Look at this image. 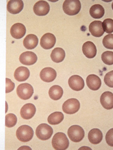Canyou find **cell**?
Returning a JSON list of instances; mask_svg holds the SVG:
<instances>
[{
    "label": "cell",
    "instance_id": "obj_3",
    "mask_svg": "<svg viewBox=\"0 0 113 150\" xmlns=\"http://www.w3.org/2000/svg\"><path fill=\"white\" fill-rule=\"evenodd\" d=\"M16 137L21 142H28L32 139L34 131L29 126L24 125L18 128L16 132Z\"/></svg>",
    "mask_w": 113,
    "mask_h": 150
},
{
    "label": "cell",
    "instance_id": "obj_1",
    "mask_svg": "<svg viewBox=\"0 0 113 150\" xmlns=\"http://www.w3.org/2000/svg\"><path fill=\"white\" fill-rule=\"evenodd\" d=\"M52 144L55 150H64L68 148L69 142L66 135L63 132H59L54 135Z\"/></svg>",
    "mask_w": 113,
    "mask_h": 150
},
{
    "label": "cell",
    "instance_id": "obj_17",
    "mask_svg": "<svg viewBox=\"0 0 113 150\" xmlns=\"http://www.w3.org/2000/svg\"><path fill=\"white\" fill-rule=\"evenodd\" d=\"M100 103L104 109L110 110L113 108V94L111 92L103 93L100 98Z\"/></svg>",
    "mask_w": 113,
    "mask_h": 150
},
{
    "label": "cell",
    "instance_id": "obj_29",
    "mask_svg": "<svg viewBox=\"0 0 113 150\" xmlns=\"http://www.w3.org/2000/svg\"><path fill=\"white\" fill-rule=\"evenodd\" d=\"M103 30L107 33H111L113 32V20L112 19H105L102 23Z\"/></svg>",
    "mask_w": 113,
    "mask_h": 150
},
{
    "label": "cell",
    "instance_id": "obj_4",
    "mask_svg": "<svg viewBox=\"0 0 113 150\" xmlns=\"http://www.w3.org/2000/svg\"><path fill=\"white\" fill-rule=\"evenodd\" d=\"M68 135L71 141L75 143H79L85 137V131L80 126L74 125L69 129Z\"/></svg>",
    "mask_w": 113,
    "mask_h": 150
},
{
    "label": "cell",
    "instance_id": "obj_13",
    "mask_svg": "<svg viewBox=\"0 0 113 150\" xmlns=\"http://www.w3.org/2000/svg\"><path fill=\"white\" fill-rule=\"evenodd\" d=\"M25 27L23 24L17 23L11 27L10 30L11 34L14 38L20 39L25 35Z\"/></svg>",
    "mask_w": 113,
    "mask_h": 150
},
{
    "label": "cell",
    "instance_id": "obj_10",
    "mask_svg": "<svg viewBox=\"0 0 113 150\" xmlns=\"http://www.w3.org/2000/svg\"><path fill=\"white\" fill-rule=\"evenodd\" d=\"M56 42V38L53 34L47 33L42 36L40 39V44L45 49H50L54 47Z\"/></svg>",
    "mask_w": 113,
    "mask_h": 150
},
{
    "label": "cell",
    "instance_id": "obj_30",
    "mask_svg": "<svg viewBox=\"0 0 113 150\" xmlns=\"http://www.w3.org/2000/svg\"><path fill=\"white\" fill-rule=\"evenodd\" d=\"M103 44L105 48L113 49V34H110L104 37L103 40Z\"/></svg>",
    "mask_w": 113,
    "mask_h": 150
},
{
    "label": "cell",
    "instance_id": "obj_11",
    "mask_svg": "<svg viewBox=\"0 0 113 150\" xmlns=\"http://www.w3.org/2000/svg\"><path fill=\"white\" fill-rule=\"evenodd\" d=\"M37 60V55L31 51L24 52L20 57V62L25 65H32L36 62Z\"/></svg>",
    "mask_w": 113,
    "mask_h": 150
},
{
    "label": "cell",
    "instance_id": "obj_27",
    "mask_svg": "<svg viewBox=\"0 0 113 150\" xmlns=\"http://www.w3.org/2000/svg\"><path fill=\"white\" fill-rule=\"evenodd\" d=\"M17 119L16 115L13 114H8L6 116L5 125L7 127H13L17 123Z\"/></svg>",
    "mask_w": 113,
    "mask_h": 150
},
{
    "label": "cell",
    "instance_id": "obj_33",
    "mask_svg": "<svg viewBox=\"0 0 113 150\" xmlns=\"http://www.w3.org/2000/svg\"><path fill=\"white\" fill-rule=\"evenodd\" d=\"M113 129H111L107 132L106 136V140L107 144L109 146L113 147Z\"/></svg>",
    "mask_w": 113,
    "mask_h": 150
},
{
    "label": "cell",
    "instance_id": "obj_24",
    "mask_svg": "<svg viewBox=\"0 0 113 150\" xmlns=\"http://www.w3.org/2000/svg\"><path fill=\"white\" fill-rule=\"evenodd\" d=\"M91 16L95 19H100L104 16L105 10L103 6L100 4L94 5L90 10Z\"/></svg>",
    "mask_w": 113,
    "mask_h": 150
},
{
    "label": "cell",
    "instance_id": "obj_31",
    "mask_svg": "<svg viewBox=\"0 0 113 150\" xmlns=\"http://www.w3.org/2000/svg\"><path fill=\"white\" fill-rule=\"evenodd\" d=\"M104 82L105 84L110 88L113 87V71L108 72L104 77Z\"/></svg>",
    "mask_w": 113,
    "mask_h": 150
},
{
    "label": "cell",
    "instance_id": "obj_26",
    "mask_svg": "<svg viewBox=\"0 0 113 150\" xmlns=\"http://www.w3.org/2000/svg\"><path fill=\"white\" fill-rule=\"evenodd\" d=\"M64 119V115L61 112H55L49 115L48 121L50 124L57 125L60 123Z\"/></svg>",
    "mask_w": 113,
    "mask_h": 150
},
{
    "label": "cell",
    "instance_id": "obj_2",
    "mask_svg": "<svg viewBox=\"0 0 113 150\" xmlns=\"http://www.w3.org/2000/svg\"><path fill=\"white\" fill-rule=\"evenodd\" d=\"M81 8V2L79 0H66L63 5L64 13L69 16L77 15Z\"/></svg>",
    "mask_w": 113,
    "mask_h": 150
},
{
    "label": "cell",
    "instance_id": "obj_20",
    "mask_svg": "<svg viewBox=\"0 0 113 150\" xmlns=\"http://www.w3.org/2000/svg\"><path fill=\"white\" fill-rule=\"evenodd\" d=\"M30 75V72L28 69L24 67H18L14 72V77L19 82L26 81L28 79Z\"/></svg>",
    "mask_w": 113,
    "mask_h": 150
},
{
    "label": "cell",
    "instance_id": "obj_5",
    "mask_svg": "<svg viewBox=\"0 0 113 150\" xmlns=\"http://www.w3.org/2000/svg\"><path fill=\"white\" fill-rule=\"evenodd\" d=\"M53 134V129L49 125L46 124L40 125L36 129L37 137L42 141H46L51 138Z\"/></svg>",
    "mask_w": 113,
    "mask_h": 150
},
{
    "label": "cell",
    "instance_id": "obj_12",
    "mask_svg": "<svg viewBox=\"0 0 113 150\" xmlns=\"http://www.w3.org/2000/svg\"><path fill=\"white\" fill-rule=\"evenodd\" d=\"M57 73L54 69L46 67L43 69L40 73V77L42 81L47 83L53 82L56 77Z\"/></svg>",
    "mask_w": 113,
    "mask_h": 150
},
{
    "label": "cell",
    "instance_id": "obj_23",
    "mask_svg": "<svg viewBox=\"0 0 113 150\" xmlns=\"http://www.w3.org/2000/svg\"><path fill=\"white\" fill-rule=\"evenodd\" d=\"M51 57L52 61L54 62H61L65 57V52L62 48H56L52 51Z\"/></svg>",
    "mask_w": 113,
    "mask_h": 150
},
{
    "label": "cell",
    "instance_id": "obj_28",
    "mask_svg": "<svg viewBox=\"0 0 113 150\" xmlns=\"http://www.w3.org/2000/svg\"><path fill=\"white\" fill-rule=\"evenodd\" d=\"M101 59L103 62L108 65H112L113 64V52L107 51L102 54Z\"/></svg>",
    "mask_w": 113,
    "mask_h": 150
},
{
    "label": "cell",
    "instance_id": "obj_6",
    "mask_svg": "<svg viewBox=\"0 0 113 150\" xmlns=\"http://www.w3.org/2000/svg\"><path fill=\"white\" fill-rule=\"evenodd\" d=\"M17 95L21 99L28 100L30 99L34 93L33 88L28 83H25L20 84L16 89Z\"/></svg>",
    "mask_w": 113,
    "mask_h": 150
},
{
    "label": "cell",
    "instance_id": "obj_14",
    "mask_svg": "<svg viewBox=\"0 0 113 150\" xmlns=\"http://www.w3.org/2000/svg\"><path fill=\"white\" fill-rule=\"evenodd\" d=\"M24 8V3L21 0H11L8 3L7 8L8 12L13 14L20 13Z\"/></svg>",
    "mask_w": 113,
    "mask_h": 150
},
{
    "label": "cell",
    "instance_id": "obj_34",
    "mask_svg": "<svg viewBox=\"0 0 113 150\" xmlns=\"http://www.w3.org/2000/svg\"><path fill=\"white\" fill-rule=\"evenodd\" d=\"M31 150V149L28 146H23L20 148L18 150Z\"/></svg>",
    "mask_w": 113,
    "mask_h": 150
},
{
    "label": "cell",
    "instance_id": "obj_22",
    "mask_svg": "<svg viewBox=\"0 0 113 150\" xmlns=\"http://www.w3.org/2000/svg\"><path fill=\"white\" fill-rule=\"evenodd\" d=\"M38 43V39L36 35L33 34L28 35L23 41V45L28 49H33L36 47Z\"/></svg>",
    "mask_w": 113,
    "mask_h": 150
},
{
    "label": "cell",
    "instance_id": "obj_16",
    "mask_svg": "<svg viewBox=\"0 0 113 150\" xmlns=\"http://www.w3.org/2000/svg\"><path fill=\"white\" fill-rule=\"evenodd\" d=\"M89 29L92 35L95 37H100L104 33L102 23L100 21H94L91 23Z\"/></svg>",
    "mask_w": 113,
    "mask_h": 150
},
{
    "label": "cell",
    "instance_id": "obj_9",
    "mask_svg": "<svg viewBox=\"0 0 113 150\" xmlns=\"http://www.w3.org/2000/svg\"><path fill=\"white\" fill-rule=\"evenodd\" d=\"M69 85L74 91H81L85 86V82L82 77L79 75H74L71 76L69 79Z\"/></svg>",
    "mask_w": 113,
    "mask_h": 150
},
{
    "label": "cell",
    "instance_id": "obj_7",
    "mask_svg": "<svg viewBox=\"0 0 113 150\" xmlns=\"http://www.w3.org/2000/svg\"><path fill=\"white\" fill-rule=\"evenodd\" d=\"M81 104L79 100L75 98L67 100L62 105L63 111L66 114L73 115L79 111Z\"/></svg>",
    "mask_w": 113,
    "mask_h": 150
},
{
    "label": "cell",
    "instance_id": "obj_21",
    "mask_svg": "<svg viewBox=\"0 0 113 150\" xmlns=\"http://www.w3.org/2000/svg\"><path fill=\"white\" fill-rule=\"evenodd\" d=\"M88 139L91 144L96 145L99 144L103 139V134L100 129H93L88 133Z\"/></svg>",
    "mask_w": 113,
    "mask_h": 150
},
{
    "label": "cell",
    "instance_id": "obj_32",
    "mask_svg": "<svg viewBox=\"0 0 113 150\" xmlns=\"http://www.w3.org/2000/svg\"><path fill=\"white\" fill-rule=\"evenodd\" d=\"M15 88V84L8 78H6V93H8L11 92Z\"/></svg>",
    "mask_w": 113,
    "mask_h": 150
},
{
    "label": "cell",
    "instance_id": "obj_18",
    "mask_svg": "<svg viewBox=\"0 0 113 150\" xmlns=\"http://www.w3.org/2000/svg\"><path fill=\"white\" fill-rule=\"evenodd\" d=\"M82 48L84 54L88 59H93L96 56L97 49L95 45L92 42L88 41L84 43Z\"/></svg>",
    "mask_w": 113,
    "mask_h": 150
},
{
    "label": "cell",
    "instance_id": "obj_15",
    "mask_svg": "<svg viewBox=\"0 0 113 150\" xmlns=\"http://www.w3.org/2000/svg\"><path fill=\"white\" fill-rule=\"evenodd\" d=\"M36 111L35 106L32 103H29L24 105L20 111V115L23 119L30 120L34 117Z\"/></svg>",
    "mask_w": 113,
    "mask_h": 150
},
{
    "label": "cell",
    "instance_id": "obj_25",
    "mask_svg": "<svg viewBox=\"0 0 113 150\" xmlns=\"http://www.w3.org/2000/svg\"><path fill=\"white\" fill-rule=\"evenodd\" d=\"M50 97L54 100H57L61 99L63 94V90L60 86H53L50 88L49 91Z\"/></svg>",
    "mask_w": 113,
    "mask_h": 150
},
{
    "label": "cell",
    "instance_id": "obj_8",
    "mask_svg": "<svg viewBox=\"0 0 113 150\" xmlns=\"http://www.w3.org/2000/svg\"><path fill=\"white\" fill-rule=\"evenodd\" d=\"M50 6L47 2L40 1L35 4L33 7L34 12L36 15L44 16L47 15L50 11Z\"/></svg>",
    "mask_w": 113,
    "mask_h": 150
},
{
    "label": "cell",
    "instance_id": "obj_19",
    "mask_svg": "<svg viewBox=\"0 0 113 150\" xmlns=\"http://www.w3.org/2000/svg\"><path fill=\"white\" fill-rule=\"evenodd\" d=\"M86 82L88 87L93 91H97L101 87V80L95 74L88 75L87 78Z\"/></svg>",
    "mask_w": 113,
    "mask_h": 150
}]
</instances>
